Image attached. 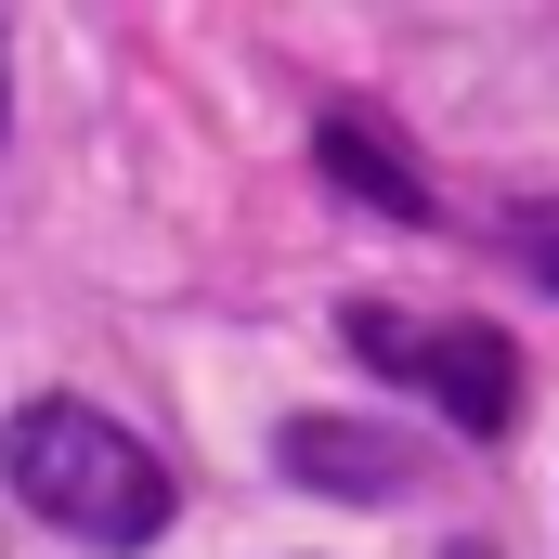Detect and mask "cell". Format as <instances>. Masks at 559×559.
<instances>
[{
    "label": "cell",
    "mask_w": 559,
    "mask_h": 559,
    "mask_svg": "<svg viewBox=\"0 0 559 559\" xmlns=\"http://www.w3.org/2000/svg\"><path fill=\"white\" fill-rule=\"evenodd\" d=\"M508 248H521L534 286H559V195H521V209H508Z\"/></svg>",
    "instance_id": "5b68a950"
},
{
    "label": "cell",
    "mask_w": 559,
    "mask_h": 559,
    "mask_svg": "<svg viewBox=\"0 0 559 559\" xmlns=\"http://www.w3.org/2000/svg\"><path fill=\"white\" fill-rule=\"evenodd\" d=\"M312 156H325V169H338L378 222H429V182L391 156V143H378V118H312Z\"/></svg>",
    "instance_id": "277c9868"
},
{
    "label": "cell",
    "mask_w": 559,
    "mask_h": 559,
    "mask_svg": "<svg viewBox=\"0 0 559 559\" xmlns=\"http://www.w3.org/2000/svg\"><path fill=\"white\" fill-rule=\"evenodd\" d=\"M274 468H286V481H312V495L378 508V495L417 481V442H404V429H365V417H286V429H274Z\"/></svg>",
    "instance_id": "3957f363"
},
{
    "label": "cell",
    "mask_w": 559,
    "mask_h": 559,
    "mask_svg": "<svg viewBox=\"0 0 559 559\" xmlns=\"http://www.w3.org/2000/svg\"><path fill=\"white\" fill-rule=\"evenodd\" d=\"M0 118H13V0H0Z\"/></svg>",
    "instance_id": "8992f818"
},
{
    "label": "cell",
    "mask_w": 559,
    "mask_h": 559,
    "mask_svg": "<svg viewBox=\"0 0 559 559\" xmlns=\"http://www.w3.org/2000/svg\"><path fill=\"white\" fill-rule=\"evenodd\" d=\"M352 352H365L378 378L429 391L468 442H508V429H521V352H508L495 325H468V312H352Z\"/></svg>",
    "instance_id": "7a4b0ae2"
},
{
    "label": "cell",
    "mask_w": 559,
    "mask_h": 559,
    "mask_svg": "<svg viewBox=\"0 0 559 559\" xmlns=\"http://www.w3.org/2000/svg\"><path fill=\"white\" fill-rule=\"evenodd\" d=\"M442 559H495V547H442Z\"/></svg>",
    "instance_id": "52a82bcc"
},
{
    "label": "cell",
    "mask_w": 559,
    "mask_h": 559,
    "mask_svg": "<svg viewBox=\"0 0 559 559\" xmlns=\"http://www.w3.org/2000/svg\"><path fill=\"white\" fill-rule=\"evenodd\" d=\"M0 468H13V495H26L52 534H79V547H156V534H169V468H156V442H131L105 404L39 391L26 417L0 429Z\"/></svg>",
    "instance_id": "6da1fadb"
}]
</instances>
